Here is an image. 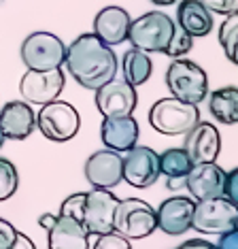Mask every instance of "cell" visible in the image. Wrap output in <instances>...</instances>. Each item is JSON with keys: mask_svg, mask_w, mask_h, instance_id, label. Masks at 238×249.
Listing matches in <instances>:
<instances>
[{"mask_svg": "<svg viewBox=\"0 0 238 249\" xmlns=\"http://www.w3.org/2000/svg\"><path fill=\"white\" fill-rule=\"evenodd\" d=\"M64 66L79 86L94 92L113 77H117L119 71V62L113 47L104 45L94 32H85L68 45Z\"/></svg>", "mask_w": 238, "mask_h": 249, "instance_id": "obj_1", "label": "cell"}, {"mask_svg": "<svg viewBox=\"0 0 238 249\" xmlns=\"http://www.w3.org/2000/svg\"><path fill=\"white\" fill-rule=\"evenodd\" d=\"M174 30V19L164 11H149L130 21L128 41L145 53H164Z\"/></svg>", "mask_w": 238, "mask_h": 249, "instance_id": "obj_2", "label": "cell"}, {"mask_svg": "<svg viewBox=\"0 0 238 249\" xmlns=\"http://www.w3.org/2000/svg\"><path fill=\"white\" fill-rule=\"evenodd\" d=\"M198 122H200L198 105L183 103L174 96L160 98L149 109V124L153 126V130H157L160 134H166V137L187 134Z\"/></svg>", "mask_w": 238, "mask_h": 249, "instance_id": "obj_3", "label": "cell"}, {"mask_svg": "<svg viewBox=\"0 0 238 249\" xmlns=\"http://www.w3.org/2000/svg\"><path fill=\"white\" fill-rule=\"evenodd\" d=\"M166 86L174 98L189 105H200L208 96V75L196 62L177 58L166 71Z\"/></svg>", "mask_w": 238, "mask_h": 249, "instance_id": "obj_4", "label": "cell"}, {"mask_svg": "<svg viewBox=\"0 0 238 249\" xmlns=\"http://www.w3.org/2000/svg\"><path fill=\"white\" fill-rule=\"evenodd\" d=\"M113 230L128 241H138L157 230V215L149 202L140 198H123L113 215Z\"/></svg>", "mask_w": 238, "mask_h": 249, "instance_id": "obj_5", "label": "cell"}, {"mask_svg": "<svg viewBox=\"0 0 238 249\" xmlns=\"http://www.w3.org/2000/svg\"><path fill=\"white\" fill-rule=\"evenodd\" d=\"M21 62L28 71H51L64 66L66 45L51 32H32L21 43Z\"/></svg>", "mask_w": 238, "mask_h": 249, "instance_id": "obj_6", "label": "cell"}, {"mask_svg": "<svg viewBox=\"0 0 238 249\" xmlns=\"http://www.w3.org/2000/svg\"><path fill=\"white\" fill-rule=\"evenodd\" d=\"M36 128L43 132L45 139L53 141V143H64V141L77 137L79 128H81V117L70 103L51 100L36 113Z\"/></svg>", "mask_w": 238, "mask_h": 249, "instance_id": "obj_7", "label": "cell"}, {"mask_svg": "<svg viewBox=\"0 0 238 249\" xmlns=\"http://www.w3.org/2000/svg\"><path fill=\"white\" fill-rule=\"evenodd\" d=\"M191 228L204 234H221V232L238 228V205L223 196L198 200L194 205Z\"/></svg>", "mask_w": 238, "mask_h": 249, "instance_id": "obj_8", "label": "cell"}, {"mask_svg": "<svg viewBox=\"0 0 238 249\" xmlns=\"http://www.w3.org/2000/svg\"><path fill=\"white\" fill-rule=\"evenodd\" d=\"M121 179L132 188H151L160 179V154L153 147L134 145L121 156Z\"/></svg>", "mask_w": 238, "mask_h": 249, "instance_id": "obj_9", "label": "cell"}, {"mask_svg": "<svg viewBox=\"0 0 238 249\" xmlns=\"http://www.w3.org/2000/svg\"><path fill=\"white\" fill-rule=\"evenodd\" d=\"M66 83L64 71H28L19 79V94L28 105H47L51 100H58Z\"/></svg>", "mask_w": 238, "mask_h": 249, "instance_id": "obj_10", "label": "cell"}, {"mask_svg": "<svg viewBox=\"0 0 238 249\" xmlns=\"http://www.w3.org/2000/svg\"><path fill=\"white\" fill-rule=\"evenodd\" d=\"M138 105L136 88L130 86L123 77H113L104 86L96 89V107L102 117H123L132 115Z\"/></svg>", "mask_w": 238, "mask_h": 249, "instance_id": "obj_11", "label": "cell"}, {"mask_svg": "<svg viewBox=\"0 0 238 249\" xmlns=\"http://www.w3.org/2000/svg\"><path fill=\"white\" fill-rule=\"evenodd\" d=\"M119 198L111 194V190H100L94 188L85 192V202H83V217L81 222L87 228L89 234H106L113 232V215H115Z\"/></svg>", "mask_w": 238, "mask_h": 249, "instance_id": "obj_12", "label": "cell"}, {"mask_svg": "<svg viewBox=\"0 0 238 249\" xmlns=\"http://www.w3.org/2000/svg\"><path fill=\"white\" fill-rule=\"evenodd\" d=\"M85 179L92 183V188L111 190L121 183V154L113 149H98L85 160L83 166Z\"/></svg>", "mask_w": 238, "mask_h": 249, "instance_id": "obj_13", "label": "cell"}, {"mask_svg": "<svg viewBox=\"0 0 238 249\" xmlns=\"http://www.w3.org/2000/svg\"><path fill=\"white\" fill-rule=\"evenodd\" d=\"M223 183H225V171L215 162L194 164L183 181V185H187V192L196 202L206 200V198L223 196Z\"/></svg>", "mask_w": 238, "mask_h": 249, "instance_id": "obj_14", "label": "cell"}, {"mask_svg": "<svg viewBox=\"0 0 238 249\" xmlns=\"http://www.w3.org/2000/svg\"><path fill=\"white\" fill-rule=\"evenodd\" d=\"M191 164H206L215 162L221 151V134L219 130L208 122H198L189 132L185 134V145Z\"/></svg>", "mask_w": 238, "mask_h": 249, "instance_id": "obj_15", "label": "cell"}, {"mask_svg": "<svg viewBox=\"0 0 238 249\" xmlns=\"http://www.w3.org/2000/svg\"><path fill=\"white\" fill-rule=\"evenodd\" d=\"M194 198L187 196H172L160 205L155 211L157 215V228L166 234L179 236L191 228V217H194Z\"/></svg>", "mask_w": 238, "mask_h": 249, "instance_id": "obj_16", "label": "cell"}, {"mask_svg": "<svg viewBox=\"0 0 238 249\" xmlns=\"http://www.w3.org/2000/svg\"><path fill=\"white\" fill-rule=\"evenodd\" d=\"M130 13L123 7L111 4L104 7L96 13L94 18V35L100 38L104 45H121L123 41H128V28H130Z\"/></svg>", "mask_w": 238, "mask_h": 249, "instance_id": "obj_17", "label": "cell"}, {"mask_svg": "<svg viewBox=\"0 0 238 249\" xmlns=\"http://www.w3.org/2000/svg\"><path fill=\"white\" fill-rule=\"evenodd\" d=\"M140 134V126L132 115L123 117H102L100 124V139L106 149L123 154L130 147L136 145Z\"/></svg>", "mask_w": 238, "mask_h": 249, "instance_id": "obj_18", "label": "cell"}, {"mask_svg": "<svg viewBox=\"0 0 238 249\" xmlns=\"http://www.w3.org/2000/svg\"><path fill=\"white\" fill-rule=\"evenodd\" d=\"M0 128L11 141H24L36 128V115L24 100H11L0 109Z\"/></svg>", "mask_w": 238, "mask_h": 249, "instance_id": "obj_19", "label": "cell"}, {"mask_svg": "<svg viewBox=\"0 0 238 249\" xmlns=\"http://www.w3.org/2000/svg\"><path fill=\"white\" fill-rule=\"evenodd\" d=\"M49 249H89V232L81 219L70 215H58L55 224L47 230Z\"/></svg>", "mask_w": 238, "mask_h": 249, "instance_id": "obj_20", "label": "cell"}, {"mask_svg": "<svg viewBox=\"0 0 238 249\" xmlns=\"http://www.w3.org/2000/svg\"><path fill=\"white\" fill-rule=\"evenodd\" d=\"M174 24L183 28L191 38H200L213 30V13L200 0H181L177 7V21Z\"/></svg>", "mask_w": 238, "mask_h": 249, "instance_id": "obj_21", "label": "cell"}, {"mask_svg": "<svg viewBox=\"0 0 238 249\" xmlns=\"http://www.w3.org/2000/svg\"><path fill=\"white\" fill-rule=\"evenodd\" d=\"M208 111L219 124L234 126L238 122V88L228 86L208 94Z\"/></svg>", "mask_w": 238, "mask_h": 249, "instance_id": "obj_22", "label": "cell"}, {"mask_svg": "<svg viewBox=\"0 0 238 249\" xmlns=\"http://www.w3.org/2000/svg\"><path fill=\"white\" fill-rule=\"evenodd\" d=\"M191 160L187 156V151L183 147H170V149L160 154V175H166L168 179V188H179L185 181L187 173L191 171Z\"/></svg>", "mask_w": 238, "mask_h": 249, "instance_id": "obj_23", "label": "cell"}, {"mask_svg": "<svg viewBox=\"0 0 238 249\" xmlns=\"http://www.w3.org/2000/svg\"><path fill=\"white\" fill-rule=\"evenodd\" d=\"M153 72V62L149 58V53L140 52V49H128L121 58V77L126 79L130 86L138 88L143 83L149 81Z\"/></svg>", "mask_w": 238, "mask_h": 249, "instance_id": "obj_24", "label": "cell"}, {"mask_svg": "<svg viewBox=\"0 0 238 249\" xmlns=\"http://www.w3.org/2000/svg\"><path fill=\"white\" fill-rule=\"evenodd\" d=\"M219 43L223 47V53L230 62H238L236 49H238V11L225 15V19L221 21L219 28Z\"/></svg>", "mask_w": 238, "mask_h": 249, "instance_id": "obj_25", "label": "cell"}, {"mask_svg": "<svg viewBox=\"0 0 238 249\" xmlns=\"http://www.w3.org/2000/svg\"><path fill=\"white\" fill-rule=\"evenodd\" d=\"M17 188H19V173L15 164L7 158H0V202L9 200Z\"/></svg>", "mask_w": 238, "mask_h": 249, "instance_id": "obj_26", "label": "cell"}, {"mask_svg": "<svg viewBox=\"0 0 238 249\" xmlns=\"http://www.w3.org/2000/svg\"><path fill=\"white\" fill-rule=\"evenodd\" d=\"M191 47H194V38H191L183 28H179L174 24V30H172V36H170V43L168 47L164 49V53L168 55V58H183L185 53L191 52Z\"/></svg>", "mask_w": 238, "mask_h": 249, "instance_id": "obj_27", "label": "cell"}, {"mask_svg": "<svg viewBox=\"0 0 238 249\" xmlns=\"http://www.w3.org/2000/svg\"><path fill=\"white\" fill-rule=\"evenodd\" d=\"M83 202H85V192L70 194L62 202L60 215H70V217H75V219H81L83 217Z\"/></svg>", "mask_w": 238, "mask_h": 249, "instance_id": "obj_28", "label": "cell"}, {"mask_svg": "<svg viewBox=\"0 0 238 249\" xmlns=\"http://www.w3.org/2000/svg\"><path fill=\"white\" fill-rule=\"evenodd\" d=\"M92 249H132V245H130L128 239H123L121 234H117L113 230V232H106V234H100Z\"/></svg>", "mask_w": 238, "mask_h": 249, "instance_id": "obj_29", "label": "cell"}, {"mask_svg": "<svg viewBox=\"0 0 238 249\" xmlns=\"http://www.w3.org/2000/svg\"><path fill=\"white\" fill-rule=\"evenodd\" d=\"M211 13H219V15H230L238 11V0H200Z\"/></svg>", "mask_w": 238, "mask_h": 249, "instance_id": "obj_30", "label": "cell"}, {"mask_svg": "<svg viewBox=\"0 0 238 249\" xmlns=\"http://www.w3.org/2000/svg\"><path fill=\"white\" fill-rule=\"evenodd\" d=\"M223 198H228L230 202H234V205H238V168H232L230 173H225Z\"/></svg>", "mask_w": 238, "mask_h": 249, "instance_id": "obj_31", "label": "cell"}, {"mask_svg": "<svg viewBox=\"0 0 238 249\" xmlns=\"http://www.w3.org/2000/svg\"><path fill=\"white\" fill-rule=\"evenodd\" d=\"M17 239V228L11 222L0 217V249H11Z\"/></svg>", "mask_w": 238, "mask_h": 249, "instance_id": "obj_32", "label": "cell"}, {"mask_svg": "<svg viewBox=\"0 0 238 249\" xmlns=\"http://www.w3.org/2000/svg\"><path fill=\"white\" fill-rule=\"evenodd\" d=\"M217 249H238V228H232L228 232H221Z\"/></svg>", "mask_w": 238, "mask_h": 249, "instance_id": "obj_33", "label": "cell"}, {"mask_svg": "<svg viewBox=\"0 0 238 249\" xmlns=\"http://www.w3.org/2000/svg\"><path fill=\"white\" fill-rule=\"evenodd\" d=\"M179 249H217V245L204 239H187L183 245H179Z\"/></svg>", "mask_w": 238, "mask_h": 249, "instance_id": "obj_34", "label": "cell"}, {"mask_svg": "<svg viewBox=\"0 0 238 249\" xmlns=\"http://www.w3.org/2000/svg\"><path fill=\"white\" fill-rule=\"evenodd\" d=\"M11 249H36V245H34L32 239L26 236L24 232H17V239H15L13 245H11Z\"/></svg>", "mask_w": 238, "mask_h": 249, "instance_id": "obj_35", "label": "cell"}, {"mask_svg": "<svg viewBox=\"0 0 238 249\" xmlns=\"http://www.w3.org/2000/svg\"><path fill=\"white\" fill-rule=\"evenodd\" d=\"M55 219H58V215H51V213H43L41 217H38V226H41V228H45V230H49L51 226L55 224Z\"/></svg>", "mask_w": 238, "mask_h": 249, "instance_id": "obj_36", "label": "cell"}, {"mask_svg": "<svg viewBox=\"0 0 238 249\" xmlns=\"http://www.w3.org/2000/svg\"><path fill=\"white\" fill-rule=\"evenodd\" d=\"M153 4H157V7H168V4H174L177 0H151Z\"/></svg>", "mask_w": 238, "mask_h": 249, "instance_id": "obj_37", "label": "cell"}, {"mask_svg": "<svg viewBox=\"0 0 238 249\" xmlns=\"http://www.w3.org/2000/svg\"><path fill=\"white\" fill-rule=\"evenodd\" d=\"M4 141H7V137H4V132H2V128H0V147L4 145Z\"/></svg>", "mask_w": 238, "mask_h": 249, "instance_id": "obj_38", "label": "cell"}, {"mask_svg": "<svg viewBox=\"0 0 238 249\" xmlns=\"http://www.w3.org/2000/svg\"><path fill=\"white\" fill-rule=\"evenodd\" d=\"M177 249H179V247H177Z\"/></svg>", "mask_w": 238, "mask_h": 249, "instance_id": "obj_39", "label": "cell"}]
</instances>
